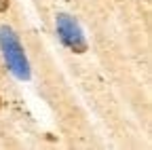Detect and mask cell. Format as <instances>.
Returning a JSON list of instances; mask_svg holds the SVG:
<instances>
[{
  "label": "cell",
  "instance_id": "cell-4",
  "mask_svg": "<svg viewBox=\"0 0 152 150\" xmlns=\"http://www.w3.org/2000/svg\"><path fill=\"white\" fill-rule=\"evenodd\" d=\"M146 2H148V0H146Z\"/></svg>",
  "mask_w": 152,
  "mask_h": 150
},
{
  "label": "cell",
  "instance_id": "cell-2",
  "mask_svg": "<svg viewBox=\"0 0 152 150\" xmlns=\"http://www.w3.org/2000/svg\"><path fill=\"white\" fill-rule=\"evenodd\" d=\"M55 30H57V36L64 47H68L72 53H85L89 49V42L83 34V28L80 23L74 19L72 15L68 13H57L55 15Z\"/></svg>",
  "mask_w": 152,
  "mask_h": 150
},
{
  "label": "cell",
  "instance_id": "cell-1",
  "mask_svg": "<svg viewBox=\"0 0 152 150\" xmlns=\"http://www.w3.org/2000/svg\"><path fill=\"white\" fill-rule=\"evenodd\" d=\"M0 53L9 68V72L17 80H30L32 68L28 61V55L23 51V45L19 42V36L9 26H0Z\"/></svg>",
  "mask_w": 152,
  "mask_h": 150
},
{
  "label": "cell",
  "instance_id": "cell-3",
  "mask_svg": "<svg viewBox=\"0 0 152 150\" xmlns=\"http://www.w3.org/2000/svg\"><path fill=\"white\" fill-rule=\"evenodd\" d=\"M9 11V0H0V13Z\"/></svg>",
  "mask_w": 152,
  "mask_h": 150
}]
</instances>
